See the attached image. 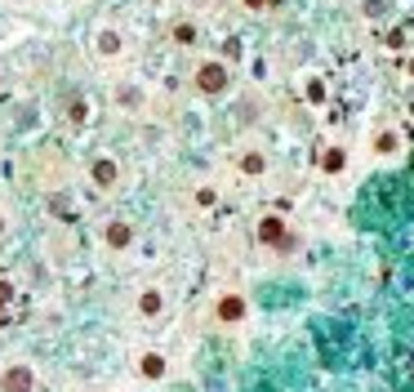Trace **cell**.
I'll return each mask as SVG.
<instances>
[{
	"label": "cell",
	"instance_id": "obj_7",
	"mask_svg": "<svg viewBox=\"0 0 414 392\" xmlns=\"http://www.w3.org/2000/svg\"><path fill=\"white\" fill-rule=\"evenodd\" d=\"M94 50H98V58H120V32L116 27H102L94 36Z\"/></svg>",
	"mask_w": 414,
	"mask_h": 392
},
{
	"label": "cell",
	"instance_id": "obj_15",
	"mask_svg": "<svg viewBox=\"0 0 414 392\" xmlns=\"http://www.w3.org/2000/svg\"><path fill=\"white\" fill-rule=\"evenodd\" d=\"M192 196H196V210H214V205H219V192L214 188H196Z\"/></svg>",
	"mask_w": 414,
	"mask_h": 392
},
{
	"label": "cell",
	"instance_id": "obj_12",
	"mask_svg": "<svg viewBox=\"0 0 414 392\" xmlns=\"http://www.w3.org/2000/svg\"><path fill=\"white\" fill-rule=\"evenodd\" d=\"M63 111H67L72 125H85V120H89V102H85L80 94H76V98H67V107H63Z\"/></svg>",
	"mask_w": 414,
	"mask_h": 392
},
{
	"label": "cell",
	"instance_id": "obj_2",
	"mask_svg": "<svg viewBox=\"0 0 414 392\" xmlns=\"http://www.w3.org/2000/svg\"><path fill=\"white\" fill-rule=\"evenodd\" d=\"M259 241H263L268 250H276V254H285V250H294V246H298L294 228H290L285 219H276V214H268V219L259 223Z\"/></svg>",
	"mask_w": 414,
	"mask_h": 392
},
{
	"label": "cell",
	"instance_id": "obj_6",
	"mask_svg": "<svg viewBox=\"0 0 414 392\" xmlns=\"http://www.w3.org/2000/svg\"><path fill=\"white\" fill-rule=\"evenodd\" d=\"M129 241H134V228H129V223H107V228H102V246L107 250H125Z\"/></svg>",
	"mask_w": 414,
	"mask_h": 392
},
{
	"label": "cell",
	"instance_id": "obj_11",
	"mask_svg": "<svg viewBox=\"0 0 414 392\" xmlns=\"http://www.w3.org/2000/svg\"><path fill=\"white\" fill-rule=\"evenodd\" d=\"M343 165H347L343 147H325V152H321V170H325V174H338Z\"/></svg>",
	"mask_w": 414,
	"mask_h": 392
},
{
	"label": "cell",
	"instance_id": "obj_13",
	"mask_svg": "<svg viewBox=\"0 0 414 392\" xmlns=\"http://www.w3.org/2000/svg\"><path fill=\"white\" fill-rule=\"evenodd\" d=\"M263 170H268V156L263 152H246L241 156V174H263Z\"/></svg>",
	"mask_w": 414,
	"mask_h": 392
},
{
	"label": "cell",
	"instance_id": "obj_16",
	"mask_svg": "<svg viewBox=\"0 0 414 392\" xmlns=\"http://www.w3.org/2000/svg\"><path fill=\"white\" fill-rule=\"evenodd\" d=\"M116 98L125 102V107H138V102H143V98H138V89H134V85H120V89H116Z\"/></svg>",
	"mask_w": 414,
	"mask_h": 392
},
{
	"label": "cell",
	"instance_id": "obj_3",
	"mask_svg": "<svg viewBox=\"0 0 414 392\" xmlns=\"http://www.w3.org/2000/svg\"><path fill=\"white\" fill-rule=\"evenodd\" d=\"M246 312H250V307H246V298H241V294H219V298H214V321H219V325H241V321H246Z\"/></svg>",
	"mask_w": 414,
	"mask_h": 392
},
{
	"label": "cell",
	"instance_id": "obj_19",
	"mask_svg": "<svg viewBox=\"0 0 414 392\" xmlns=\"http://www.w3.org/2000/svg\"><path fill=\"white\" fill-rule=\"evenodd\" d=\"M5 232H9V214H0V237H5Z\"/></svg>",
	"mask_w": 414,
	"mask_h": 392
},
{
	"label": "cell",
	"instance_id": "obj_10",
	"mask_svg": "<svg viewBox=\"0 0 414 392\" xmlns=\"http://www.w3.org/2000/svg\"><path fill=\"white\" fill-rule=\"evenodd\" d=\"M169 41H174V45H196V23H187V18H183V23H174V27H169Z\"/></svg>",
	"mask_w": 414,
	"mask_h": 392
},
{
	"label": "cell",
	"instance_id": "obj_14",
	"mask_svg": "<svg viewBox=\"0 0 414 392\" xmlns=\"http://www.w3.org/2000/svg\"><path fill=\"white\" fill-rule=\"evenodd\" d=\"M397 147H401V138L392 134V129H379V134H374V152L388 156V152H397Z\"/></svg>",
	"mask_w": 414,
	"mask_h": 392
},
{
	"label": "cell",
	"instance_id": "obj_18",
	"mask_svg": "<svg viewBox=\"0 0 414 392\" xmlns=\"http://www.w3.org/2000/svg\"><path fill=\"white\" fill-rule=\"evenodd\" d=\"M241 5H246V9H263V5H272V9H276L281 0H241Z\"/></svg>",
	"mask_w": 414,
	"mask_h": 392
},
{
	"label": "cell",
	"instance_id": "obj_17",
	"mask_svg": "<svg viewBox=\"0 0 414 392\" xmlns=\"http://www.w3.org/2000/svg\"><path fill=\"white\" fill-rule=\"evenodd\" d=\"M14 303V285L9 281H0V321H5V307Z\"/></svg>",
	"mask_w": 414,
	"mask_h": 392
},
{
	"label": "cell",
	"instance_id": "obj_9",
	"mask_svg": "<svg viewBox=\"0 0 414 392\" xmlns=\"http://www.w3.org/2000/svg\"><path fill=\"white\" fill-rule=\"evenodd\" d=\"M138 370H143L147 379H161L165 375V357L161 352H143V357H138Z\"/></svg>",
	"mask_w": 414,
	"mask_h": 392
},
{
	"label": "cell",
	"instance_id": "obj_1",
	"mask_svg": "<svg viewBox=\"0 0 414 392\" xmlns=\"http://www.w3.org/2000/svg\"><path fill=\"white\" fill-rule=\"evenodd\" d=\"M192 85H196V94L214 98V94H223V89L232 85V72L223 67V63L205 58V63H196V72H192Z\"/></svg>",
	"mask_w": 414,
	"mask_h": 392
},
{
	"label": "cell",
	"instance_id": "obj_4",
	"mask_svg": "<svg viewBox=\"0 0 414 392\" xmlns=\"http://www.w3.org/2000/svg\"><path fill=\"white\" fill-rule=\"evenodd\" d=\"M89 179H94V188H102V192H111L120 183V165L111 161V156H98V161L89 165Z\"/></svg>",
	"mask_w": 414,
	"mask_h": 392
},
{
	"label": "cell",
	"instance_id": "obj_5",
	"mask_svg": "<svg viewBox=\"0 0 414 392\" xmlns=\"http://www.w3.org/2000/svg\"><path fill=\"white\" fill-rule=\"evenodd\" d=\"M32 388H36V375L27 366H9L0 375V392H32Z\"/></svg>",
	"mask_w": 414,
	"mask_h": 392
},
{
	"label": "cell",
	"instance_id": "obj_8",
	"mask_svg": "<svg viewBox=\"0 0 414 392\" xmlns=\"http://www.w3.org/2000/svg\"><path fill=\"white\" fill-rule=\"evenodd\" d=\"M138 312H143L147 321H156V316L165 312V298H161V290H143V294H138Z\"/></svg>",
	"mask_w": 414,
	"mask_h": 392
}]
</instances>
